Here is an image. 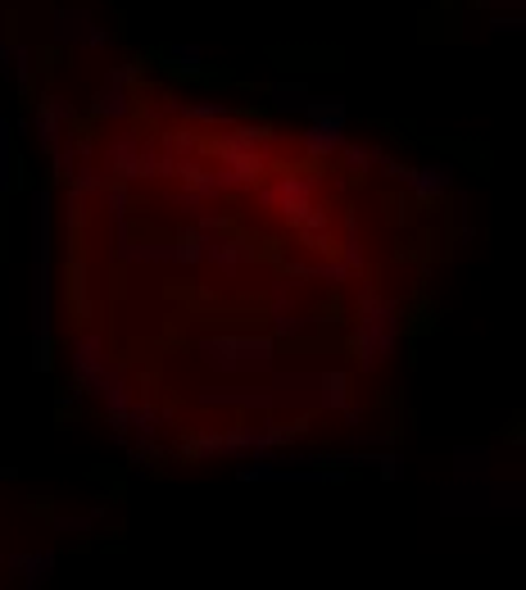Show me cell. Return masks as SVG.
Returning <instances> with one entry per match:
<instances>
[{
    "instance_id": "cell-1",
    "label": "cell",
    "mask_w": 526,
    "mask_h": 590,
    "mask_svg": "<svg viewBox=\"0 0 526 590\" xmlns=\"http://www.w3.org/2000/svg\"><path fill=\"white\" fill-rule=\"evenodd\" d=\"M55 196L50 187L32 191V368L50 373L55 368Z\"/></svg>"
},
{
    "instance_id": "cell-2",
    "label": "cell",
    "mask_w": 526,
    "mask_h": 590,
    "mask_svg": "<svg viewBox=\"0 0 526 590\" xmlns=\"http://www.w3.org/2000/svg\"><path fill=\"white\" fill-rule=\"evenodd\" d=\"M313 427L304 413H295L291 423H282V418H268L263 413L259 423H236L227 427V432H195L186 436L182 445H177V454L191 463H205V459H254V454H273L282 450V445H295L304 441Z\"/></svg>"
},
{
    "instance_id": "cell-3",
    "label": "cell",
    "mask_w": 526,
    "mask_h": 590,
    "mask_svg": "<svg viewBox=\"0 0 526 590\" xmlns=\"http://www.w3.org/2000/svg\"><path fill=\"white\" fill-rule=\"evenodd\" d=\"M400 327H404V305L400 300H386L368 286L359 295V323L350 332V354L363 373H377L390 354L400 350Z\"/></svg>"
},
{
    "instance_id": "cell-4",
    "label": "cell",
    "mask_w": 526,
    "mask_h": 590,
    "mask_svg": "<svg viewBox=\"0 0 526 590\" xmlns=\"http://www.w3.org/2000/svg\"><path fill=\"white\" fill-rule=\"evenodd\" d=\"M195 359L218 377H254L277 368V341L263 332H214L195 341Z\"/></svg>"
},
{
    "instance_id": "cell-5",
    "label": "cell",
    "mask_w": 526,
    "mask_h": 590,
    "mask_svg": "<svg viewBox=\"0 0 526 590\" xmlns=\"http://www.w3.org/2000/svg\"><path fill=\"white\" fill-rule=\"evenodd\" d=\"M350 141V109L341 96H313L304 109V132L300 150L309 159H332L341 155V146Z\"/></svg>"
},
{
    "instance_id": "cell-6",
    "label": "cell",
    "mask_w": 526,
    "mask_h": 590,
    "mask_svg": "<svg viewBox=\"0 0 526 590\" xmlns=\"http://www.w3.org/2000/svg\"><path fill=\"white\" fill-rule=\"evenodd\" d=\"M87 395H96V400H100L109 427L127 432V413H132V404H137V391H132V382H127V368L123 364H109V359H105V368H100V373L87 382Z\"/></svg>"
},
{
    "instance_id": "cell-7",
    "label": "cell",
    "mask_w": 526,
    "mask_h": 590,
    "mask_svg": "<svg viewBox=\"0 0 526 590\" xmlns=\"http://www.w3.org/2000/svg\"><path fill=\"white\" fill-rule=\"evenodd\" d=\"M318 191H322V177L318 173H282V177H273V182L259 191V205L282 209V214L295 223V218H300L304 209L318 200Z\"/></svg>"
},
{
    "instance_id": "cell-8",
    "label": "cell",
    "mask_w": 526,
    "mask_h": 590,
    "mask_svg": "<svg viewBox=\"0 0 526 590\" xmlns=\"http://www.w3.org/2000/svg\"><path fill=\"white\" fill-rule=\"evenodd\" d=\"M137 64H118V69L105 73V82L96 87V96H91V114L100 118V123H127L132 118V82H137Z\"/></svg>"
},
{
    "instance_id": "cell-9",
    "label": "cell",
    "mask_w": 526,
    "mask_h": 590,
    "mask_svg": "<svg viewBox=\"0 0 526 590\" xmlns=\"http://www.w3.org/2000/svg\"><path fill=\"white\" fill-rule=\"evenodd\" d=\"M50 37H55L59 46H73V50H109V28H100V19L91 10H82V5L55 10Z\"/></svg>"
},
{
    "instance_id": "cell-10",
    "label": "cell",
    "mask_w": 526,
    "mask_h": 590,
    "mask_svg": "<svg viewBox=\"0 0 526 590\" xmlns=\"http://www.w3.org/2000/svg\"><path fill=\"white\" fill-rule=\"evenodd\" d=\"M400 182L409 187V196L440 200V196H449V191H454L458 164H454V159H445V155H436V159H427V164H418V168H404Z\"/></svg>"
},
{
    "instance_id": "cell-11",
    "label": "cell",
    "mask_w": 526,
    "mask_h": 590,
    "mask_svg": "<svg viewBox=\"0 0 526 590\" xmlns=\"http://www.w3.org/2000/svg\"><path fill=\"white\" fill-rule=\"evenodd\" d=\"M141 146H146V141H141L132 128H123L118 137H109L105 141V159H100V173L114 177V182H137L141 177Z\"/></svg>"
},
{
    "instance_id": "cell-12",
    "label": "cell",
    "mask_w": 526,
    "mask_h": 590,
    "mask_svg": "<svg viewBox=\"0 0 526 590\" xmlns=\"http://www.w3.org/2000/svg\"><path fill=\"white\" fill-rule=\"evenodd\" d=\"M295 241H300L304 250H313V255H332L336 232H332V214H327V205L313 200V205L295 218Z\"/></svg>"
},
{
    "instance_id": "cell-13",
    "label": "cell",
    "mask_w": 526,
    "mask_h": 590,
    "mask_svg": "<svg viewBox=\"0 0 526 590\" xmlns=\"http://www.w3.org/2000/svg\"><path fill=\"white\" fill-rule=\"evenodd\" d=\"M105 341H100L96 332H82V336H73V386H78L82 395H87V382L91 377L105 368Z\"/></svg>"
},
{
    "instance_id": "cell-14",
    "label": "cell",
    "mask_w": 526,
    "mask_h": 590,
    "mask_svg": "<svg viewBox=\"0 0 526 590\" xmlns=\"http://www.w3.org/2000/svg\"><path fill=\"white\" fill-rule=\"evenodd\" d=\"M268 327H273V341H295V336H304L309 332V318H304V309L295 305L291 295L282 291V286H277V295H273V309H268Z\"/></svg>"
},
{
    "instance_id": "cell-15",
    "label": "cell",
    "mask_w": 526,
    "mask_h": 590,
    "mask_svg": "<svg viewBox=\"0 0 526 590\" xmlns=\"http://www.w3.org/2000/svg\"><path fill=\"white\" fill-rule=\"evenodd\" d=\"M0 568L10 572V577H19L23 586H46L50 572L59 568V559H55V554H5V559H0Z\"/></svg>"
},
{
    "instance_id": "cell-16",
    "label": "cell",
    "mask_w": 526,
    "mask_h": 590,
    "mask_svg": "<svg viewBox=\"0 0 526 590\" xmlns=\"http://www.w3.org/2000/svg\"><path fill=\"white\" fill-rule=\"evenodd\" d=\"M350 400H354V377L350 373H341V368H327V373H318V409L341 413Z\"/></svg>"
},
{
    "instance_id": "cell-17",
    "label": "cell",
    "mask_w": 526,
    "mask_h": 590,
    "mask_svg": "<svg viewBox=\"0 0 526 590\" xmlns=\"http://www.w3.org/2000/svg\"><path fill=\"white\" fill-rule=\"evenodd\" d=\"M177 118H182L186 128H227L241 114L232 105H218V100H200V105H177Z\"/></svg>"
},
{
    "instance_id": "cell-18",
    "label": "cell",
    "mask_w": 526,
    "mask_h": 590,
    "mask_svg": "<svg viewBox=\"0 0 526 590\" xmlns=\"http://www.w3.org/2000/svg\"><path fill=\"white\" fill-rule=\"evenodd\" d=\"M309 100H313V91L304 87V82H277V87H268V109H273V114H295V118H304Z\"/></svg>"
},
{
    "instance_id": "cell-19",
    "label": "cell",
    "mask_w": 526,
    "mask_h": 590,
    "mask_svg": "<svg viewBox=\"0 0 526 590\" xmlns=\"http://www.w3.org/2000/svg\"><path fill=\"white\" fill-rule=\"evenodd\" d=\"M341 155H345V168H350V173H368V168L386 164L390 150L386 146H372V141H345Z\"/></svg>"
},
{
    "instance_id": "cell-20",
    "label": "cell",
    "mask_w": 526,
    "mask_h": 590,
    "mask_svg": "<svg viewBox=\"0 0 526 590\" xmlns=\"http://www.w3.org/2000/svg\"><path fill=\"white\" fill-rule=\"evenodd\" d=\"M91 200H96L109 218H127V214H132V191H127V182H114V177H105Z\"/></svg>"
},
{
    "instance_id": "cell-21",
    "label": "cell",
    "mask_w": 526,
    "mask_h": 590,
    "mask_svg": "<svg viewBox=\"0 0 526 590\" xmlns=\"http://www.w3.org/2000/svg\"><path fill=\"white\" fill-rule=\"evenodd\" d=\"M14 173H19V159H14V123L0 118V200L14 191Z\"/></svg>"
},
{
    "instance_id": "cell-22",
    "label": "cell",
    "mask_w": 526,
    "mask_h": 590,
    "mask_svg": "<svg viewBox=\"0 0 526 590\" xmlns=\"http://www.w3.org/2000/svg\"><path fill=\"white\" fill-rule=\"evenodd\" d=\"M164 64L177 73H200L205 69V50L195 46V41H168L164 46Z\"/></svg>"
},
{
    "instance_id": "cell-23",
    "label": "cell",
    "mask_w": 526,
    "mask_h": 590,
    "mask_svg": "<svg viewBox=\"0 0 526 590\" xmlns=\"http://www.w3.org/2000/svg\"><path fill=\"white\" fill-rule=\"evenodd\" d=\"M10 82L19 87V96H32V87H37V64H32V46H14Z\"/></svg>"
},
{
    "instance_id": "cell-24",
    "label": "cell",
    "mask_w": 526,
    "mask_h": 590,
    "mask_svg": "<svg viewBox=\"0 0 526 590\" xmlns=\"http://www.w3.org/2000/svg\"><path fill=\"white\" fill-rule=\"evenodd\" d=\"M37 114L55 118V123H64V128H73V123H78V105H73L69 96H59V91H46V96H37Z\"/></svg>"
},
{
    "instance_id": "cell-25",
    "label": "cell",
    "mask_w": 526,
    "mask_h": 590,
    "mask_svg": "<svg viewBox=\"0 0 526 590\" xmlns=\"http://www.w3.org/2000/svg\"><path fill=\"white\" fill-rule=\"evenodd\" d=\"M309 277H318V282H327V286H341V282H350L354 277V268L341 264V259H322V264L309 268Z\"/></svg>"
},
{
    "instance_id": "cell-26",
    "label": "cell",
    "mask_w": 526,
    "mask_h": 590,
    "mask_svg": "<svg viewBox=\"0 0 526 590\" xmlns=\"http://www.w3.org/2000/svg\"><path fill=\"white\" fill-rule=\"evenodd\" d=\"M372 472H377L381 482H400V477H404V459L386 445L381 454H372Z\"/></svg>"
},
{
    "instance_id": "cell-27",
    "label": "cell",
    "mask_w": 526,
    "mask_h": 590,
    "mask_svg": "<svg viewBox=\"0 0 526 590\" xmlns=\"http://www.w3.org/2000/svg\"><path fill=\"white\" fill-rule=\"evenodd\" d=\"M341 264H350L354 268V273H359V268H363V241H359V223H350V227H345V241H341Z\"/></svg>"
},
{
    "instance_id": "cell-28",
    "label": "cell",
    "mask_w": 526,
    "mask_h": 590,
    "mask_svg": "<svg viewBox=\"0 0 526 590\" xmlns=\"http://www.w3.org/2000/svg\"><path fill=\"white\" fill-rule=\"evenodd\" d=\"M100 518H105V509L87 513V518H55V522H50V527H55V531H91Z\"/></svg>"
},
{
    "instance_id": "cell-29",
    "label": "cell",
    "mask_w": 526,
    "mask_h": 590,
    "mask_svg": "<svg viewBox=\"0 0 526 590\" xmlns=\"http://www.w3.org/2000/svg\"><path fill=\"white\" fill-rule=\"evenodd\" d=\"M490 28H495V32H522L526 28V14H513V19H508V14H495V19H490Z\"/></svg>"
},
{
    "instance_id": "cell-30",
    "label": "cell",
    "mask_w": 526,
    "mask_h": 590,
    "mask_svg": "<svg viewBox=\"0 0 526 590\" xmlns=\"http://www.w3.org/2000/svg\"><path fill=\"white\" fill-rule=\"evenodd\" d=\"M10 64H14V46L0 41V78H10Z\"/></svg>"
},
{
    "instance_id": "cell-31",
    "label": "cell",
    "mask_w": 526,
    "mask_h": 590,
    "mask_svg": "<svg viewBox=\"0 0 526 590\" xmlns=\"http://www.w3.org/2000/svg\"><path fill=\"white\" fill-rule=\"evenodd\" d=\"M0 482H19V472H14V468H0Z\"/></svg>"
}]
</instances>
